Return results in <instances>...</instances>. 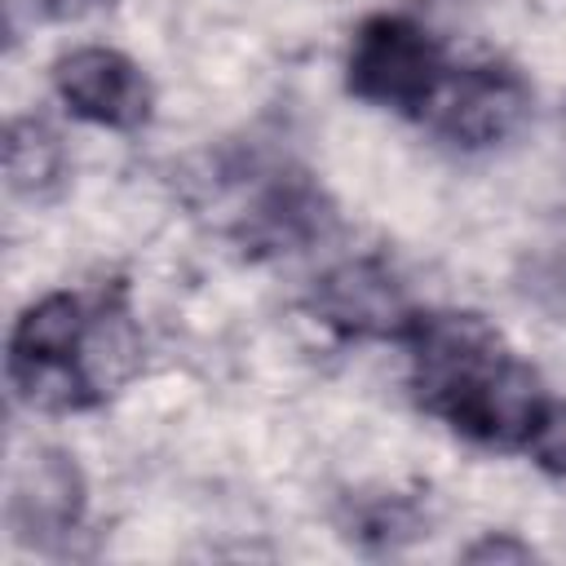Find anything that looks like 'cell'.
I'll use <instances>...</instances> for the list:
<instances>
[{
    "instance_id": "cell-3",
    "label": "cell",
    "mask_w": 566,
    "mask_h": 566,
    "mask_svg": "<svg viewBox=\"0 0 566 566\" xmlns=\"http://www.w3.org/2000/svg\"><path fill=\"white\" fill-rule=\"evenodd\" d=\"M442 80L433 35L398 13L367 18L349 53V88L385 106H424Z\"/></svg>"
},
{
    "instance_id": "cell-8",
    "label": "cell",
    "mask_w": 566,
    "mask_h": 566,
    "mask_svg": "<svg viewBox=\"0 0 566 566\" xmlns=\"http://www.w3.org/2000/svg\"><path fill=\"white\" fill-rule=\"evenodd\" d=\"M4 172L18 195H44L62 177V142L40 119H18L4 142Z\"/></svg>"
},
{
    "instance_id": "cell-13",
    "label": "cell",
    "mask_w": 566,
    "mask_h": 566,
    "mask_svg": "<svg viewBox=\"0 0 566 566\" xmlns=\"http://www.w3.org/2000/svg\"><path fill=\"white\" fill-rule=\"evenodd\" d=\"M451 4H486V0H451Z\"/></svg>"
},
{
    "instance_id": "cell-7",
    "label": "cell",
    "mask_w": 566,
    "mask_h": 566,
    "mask_svg": "<svg viewBox=\"0 0 566 566\" xmlns=\"http://www.w3.org/2000/svg\"><path fill=\"white\" fill-rule=\"evenodd\" d=\"M531 111V88L513 66H473L455 80L442 106V133L455 146H491L509 137Z\"/></svg>"
},
{
    "instance_id": "cell-1",
    "label": "cell",
    "mask_w": 566,
    "mask_h": 566,
    "mask_svg": "<svg viewBox=\"0 0 566 566\" xmlns=\"http://www.w3.org/2000/svg\"><path fill=\"white\" fill-rule=\"evenodd\" d=\"M416 394L429 411L447 416L478 442H517L531 433L539 407V380L509 358L500 336L478 314H429L411 327Z\"/></svg>"
},
{
    "instance_id": "cell-5",
    "label": "cell",
    "mask_w": 566,
    "mask_h": 566,
    "mask_svg": "<svg viewBox=\"0 0 566 566\" xmlns=\"http://www.w3.org/2000/svg\"><path fill=\"white\" fill-rule=\"evenodd\" d=\"M318 314L349 336H411L416 314L407 292L380 261H345L314 292Z\"/></svg>"
},
{
    "instance_id": "cell-12",
    "label": "cell",
    "mask_w": 566,
    "mask_h": 566,
    "mask_svg": "<svg viewBox=\"0 0 566 566\" xmlns=\"http://www.w3.org/2000/svg\"><path fill=\"white\" fill-rule=\"evenodd\" d=\"M35 4H40V13H49V18H80V13L97 9L102 0H35Z\"/></svg>"
},
{
    "instance_id": "cell-11",
    "label": "cell",
    "mask_w": 566,
    "mask_h": 566,
    "mask_svg": "<svg viewBox=\"0 0 566 566\" xmlns=\"http://www.w3.org/2000/svg\"><path fill=\"white\" fill-rule=\"evenodd\" d=\"M531 548L513 544V539H482L469 548V562H526Z\"/></svg>"
},
{
    "instance_id": "cell-9",
    "label": "cell",
    "mask_w": 566,
    "mask_h": 566,
    "mask_svg": "<svg viewBox=\"0 0 566 566\" xmlns=\"http://www.w3.org/2000/svg\"><path fill=\"white\" fill-rule=\"evenodd\" d=\"M526 442H531V455L548 473H566V402L539 411L535 424H531V433H526Z\"/></svg>"
},
{
    "instance_id": "cell-6",
    "label": "cell",
    "mask_w": 566,
    "mask_h": 566,
    "mask_svg": "<svg viewBox=\"0 0 566 566\" xmlns=\"http://www.w3.org/2000/svg\"><path fill=\"white\" fill-rule=\"evenodd\" d=\"M84 509V478L66 451H31L18 473H13V495H9V522L18 539L44 544L66 535L80 522Z\"/></svg>"
},
{
    "instance_id": "cell-10",
    "label": "cell",
    "mask_w": 566,
    "mask_h": 566,
    "mask_svg": "<svg viewBox=\"0 0 566 566\" xmlns=\"http://www.w3.org/2000/svg\"><path fill=\"white\" fill-rule=\"evenodd\" d=\"M526 292H531L539 305H548L553 314H566V256L539 261V265L531 270V283H526Z\"/></svg>"
},
{
    "instance_id": "cell-4",
    "label": "cell",
    "mask_w": 566,
    "mask_h": 566,
    "mask_svg": "<svg viewBox=\"0 0 566 566\" xmlns=\"http://www.w3.org/2000/svg\"><path fill=\"white\" fill-rule=\"evenodd\" d=\"M53 84L75 115L106 124V128H137L150 115L146 75L137 71V62H128L115 49L93 44V49H75L66 57H57Z\"/></svg>"
},
{
    "instance_id": "cell-2",
    "label": "cell",
    "mask_w": 566,
    "mask_h": 566,
    "mask_svg": "<svg viewBox=\"0 0 566 566\" xmlns=\"http://www.w3.org/2000/svg\"><path fill=\"white\" fill-rule=\"evenodd\" d=\"M88 323L75 296H44L31 305L9 340V376L22 398L40 407H80L93 398V380L84 371Z\"/></svg>"
}]
</instances>
